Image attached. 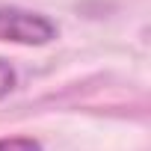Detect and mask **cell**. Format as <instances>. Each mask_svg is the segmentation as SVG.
Here are the masks:
<instances>
[{"label":"cell","mask_w":151,"mask_h":151,"mask_svg":"<svg viewBox=\"0 0 151 151\" xmlns=\"http://www.w3.org/2000/svg\"><path fill=\"white\" fill-rule=\"evenodd\" d=\"M56 24L42 12L0 6V42L9 45H47L56 39Z\"/></svg>","instance_id":"1"},{"label":"cell","mask_w":151,"mask_h":151,"mask_svg":"<svg viewBox=\"0 0 151 151\" xmlns=\"http://www.w3.org/2000/svg\"><path fill=\"white\" fill-rule=\"evenodd\" d=\"M0 151H42V142L30 136H6L0 139Z\"/></svg>","instance_id":"2"},{"label":"cell","mask_w":151,"mask_h":151,"mask_svg":"<svg viewBox=\"0 0 151 151\" xmlns=\"http://www.w3.org/2000/svg\"><path fill=\"white\" fill-rule=\"evenodd\" d=\"M15 86H18V74H15V68H12L6 59H0V98H6Z\"/></svg>","instance_id":"3"}]
</instances>
